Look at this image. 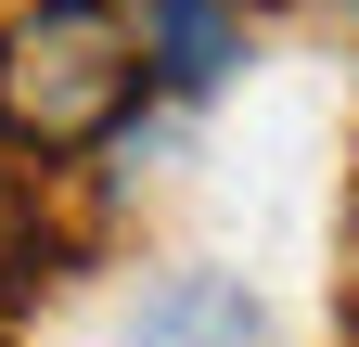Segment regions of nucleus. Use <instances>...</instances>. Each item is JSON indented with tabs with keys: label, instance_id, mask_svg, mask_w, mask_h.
Here are the masks:
<instances>
[{
	"label": "nucleus",
	"instance_id": "f257e3e1",
	"mask_svg": "<svg viewBox=\"0 0 359 347\" xmlns=\"http://www.w3.org/2000/svg\"><path fill=\"white\" fill-rule=\"evenodd\" d=\"M142 26L128 0H13L0 13V155H103L142 103Z\"/></svg>",
	"mask_w": 359,
	"mask_h": 347
},
{
	"label": "nucleus",
	"instance_id": "f03ea898",
	"mask_svg": "<svg viewBox=\"0 0 359 347\" xmlns=\"http://www.w3.org/2000/svg\"><path fill=\"white\" fill-rule=\"evenodd\" d=\"M128 26H142V77L180 103L244 65V0H128Z\"/></svg>",
	"mask_w": 359,
	"mask_h": 347
},
{
	"label": "nucleus",
	"instance_id": "7ed1b4c3",
	"mask_svg": "<svg viewBox=\"0 0 359 347\" xmlns=\"http://www.w3.org/2000/svg\"><path fill=\"white\" fill-rule=\"evenodd\" d=\"M52 232H39V206L13 193V167H0V309H13V296H39V283H52Z\"/></svg>",
	"mask_w": 359,
	"mask_h": 347
},
{
	"label": "nucleus",
	"instance_id": "20e7f679",
	"mask_svg": "<svg viewBox=\"0 0 359 347\" xmlns=\"http://www.w3.org/2000/svg\"><path fill=\"white\" fill-rule=\"evenodd\" d=\"M346 347H359V309H346Z\"/></svg>",
	"mask_w": 359,
	"mask_h": 347
}]
</instances>
